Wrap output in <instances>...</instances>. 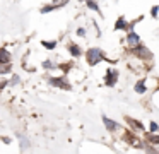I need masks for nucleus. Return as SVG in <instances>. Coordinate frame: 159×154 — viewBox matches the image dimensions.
I'll use <instances>...</instances> for the list:
<instances>
[{
    "label": "nucleus",
    "instance_id": "4468645a",
    "mask_svg": "<svg viewBox=\"0 0 159 154\" xmlns=\"http://www.w3.org/2000/svg\"><path fill=\"white\" fill-rule=\"evenodd\" d=\"M67 2H69V0H53L52 5L55 7V9H62L63 5H67Z\"/></svg>",
    "mask_w": 159,
    "mask_h": 154
},
{
    "label": "nucleus",
    "instance_id": "dca6fc26",
    "mask_svg": "<svg viewBox=\"0 0 159 154\" xmlns=\"http://www.w3.org/2000/svg\"><path fill=\"white\" fill-rule=\"evenodd\" d=\"M19 140H21V149H22V151H26V149L29 147L28 139H26V137H22V135H19Z\"/></svg>",
    "mask_w": 159,
    "mask_h": 154
},
{
    "label": "nucleus",
    "instance_id": "6ab92c4d",
    "mask_svg": "<svg viewBox=\"0 0 159 154\" xmlns=\"http://www.w3.org/2000/svg\"><path fill=\"white\" fill-rule=\"evenodd\" d=\"M58 68L62 72H69L70 70V63H62V65H58Z\"/></svg>",
    "mask_w": 159,
    "mask_h": 154
},
{
    "label": "nucleus",
    "instance_id": "f03ea898",
    "mask_svg": "<svg viewBox=\"0 0 159 154\" xmlns=\"http://www.w3.org/2000/svg\"><path fill=\"white\" fill-rule=\"evenodd\" d=\"M48 82H50V86H53V87H60V89H65V91L70 89V84L67 82L65 77H50Z\"/></svg>",
    "mask_w": 159,
    "mask_h": 154
},
{
    "label": "nucleus",
    "instance_id": "9d476101",
    "mask_svg": "<svg viewBox=\"0 0 159 154\" xmlns=\"http://www.w3.org/2000/svg\"><path fill=\"white\" fill-rule=\"evenodd\" d=\"M86 3H87V7H89L91 10H94V12H98L99 16H103V12H101V9H99V5H98L94 0H86Z\"/></svg>",
    "mask_w": 159,
    "mask_h": 154
},
{
    "label": "nucleus",
    "instance_id": "4be33fe9",
    "mask_svg": "<svg viewBox=\"0 0 159 154\" xmlns=\"http://www.w3.org/2000/svg\"><path fill=\"white\" fill-rule=\"evenodd\" d=\"M77 36H86V29H84V27H79V29H77Z\"/></svg>",
    "mask_w": 159,
    "mask_h": 154
},
{
    "label": "nucleus",
    "instance_id": "7ed1b4c3",
    "mask_svg": "<svg viewBox=\"0 0 159 154\" xmlns=\"http://www.w3.org/2000/svg\"><path fill=\"white\" fill-rule=\"evenodd\" d=\"M116 82H118V70H115V68H108L106 75H104V84L110 86V87H113Z\"/></svg>",
    "mask_w": 159,
    "mask_h": 154
},
{
    "label": "nucleus",
    "instance_id": "1a4fd4ad",
    "mask_svg": "<svg viewBox=\"0 0 159 154\" xmlns=\"http://www.w3.org/2000/svg\"><path fill=\"white\" fill-rule=\"evenodd\" d=\"M0 63H11V53L5 48L0 50Z\"/></svg>",
    "mask_w": 159,
    "mask_h": 154
},
{
    "label": "nucleus",
    "instance_id": "2eb2a0df",
    "mask_svg": "<svg viewBox=\"0 0 159 154\" xmlns=\"http://www.w3.org/2000/svg\"><path fill=\"white\" fill-rule=\"evenodd\" d=\"M41 44L46 48V50H53L57 46V41H41Z\"/></svg>",
    "mask_w": 159,
    "mask_h": 154
},
{
    "label": "nucleus",
    "instance_id": "b1692460",
    "mask_svg": "<svg viewBox=\"0 0 159 154\" xmlns=\"http://www.w3.org/2000/svg\"><path fill=\"white\" fill-rule=\"evenodd\" d=\"M151 140H152L154 144H157V142H159V137H157V135H152V137H151Z\"/></svg>",
    "mask_w": 159,
    "mask_h": 154
},
{
    "label": "nucleus",
    "instance_id": "f8f14e48",
    "mask_svg": "<svg viewBox=\"0 0 159 154\" xmlns=\"http://www.w3.org/2000/svg\"><path fill=\"white\" fill-rule=\"evenodd\" d=\"M12 70V65L11 63H0V75L2 74H9Z\"/></svg>",
    "mask_w": 159,
    "mask_h": 154
},
{
    "label": "nucleus",
    "instance_id": "a211bd4d",
    "mask_svg": "<svg viewBox=\"0 0 159 154\" xmlns=\"http://www.w3.org/2000/svg\"><path fill=\"white\" fill-rule=\"evenodd\" d=\"M157 128H159L157 123H156V122H151V125H149V130H151V133H156V132H157Z\"/></svg>",
    "mask_w": 159,
    "mask_h": 154
},
{
    "label": "nucleus",
    "instance_id": "0eeeda50",
    "mask_svg": "<svg viewBox=\"0 0 159 154\" xmlns=\"http://www.w3.org/2000/svg\"><path fill=\"white\" fill-rule=\"evenodd\" d=\"M69 51H70V55H72V57H80V55H82L80 46H79V44H75V43H70L69 44Z\"/></svg>",
    "mask_w": 159,
    "mask_h": 154
},
{
    "label": "nucleus",
    "instance_id": "393cba45",
    "mask_svg": "<svg viewBox=\"0 0 159 154\" xmlns=\"http://www.w3.org/2000/svg\"><path fill=\"white\" fill-rule=\"evenodd\" d=\"M79 2H84V0H79Z\"/></svg>",
    "mask_w": 159,
    "mask_h": 154
},
{
    "label": "nucleus",
    "instance_id": "423d86ee",
    "mask_svg": "<svg viewBox=\"0 0 159 154\" xmlns=\"http://www.w3.org/2000/svg\"><path fill=\"white\" fill-rule=\"evenodd\" d=\"M130 51H132V53H135V55H140V57H151V53H149V50L144 46V44H140V43H139L137 46L130 48Z\"/></svg>",
    "mask_w": 159,
    "mask_h": 154
},
{
    "label": "nucleus",
    "instance_id": "aec40b11",
    "mask_svg": "<svg viewBox=\"0 0 159 154\" xmlns=\"http://www.w3.org/2000/svg\"><path fill=\"white\" fill-rule=\"evenodd\" d=\"M157 10H159V7H157V5H154V7H152V9H151V16L154 17V19H156V17H157Z\"/></svg>",
    "mask_w": 159,
    "mask_h": 154
},
{
    "label": "nucleus",
    "instance_id": "39448f33",
    "mask_svg": "<svg viewBox=\"0 0 159 154\" xmlns=\"http://www.w3.org/2000/svg\"><path fill=\"white\" fill-rule=\"evenodd\" d=\"M103 123H104V127L108 128V132H115V130L120 128V125H118V123L115 122V120L108 118V116H104V115H103Z\"/></svg>",
    "mask_w": 159,
    "mask_h": 154
},
{
    "label": "nucleus",
    "instance_id": "6e6552de",
    "mask_svg": "<svg viewBox=\"0 0 159 154\" xmlns=\"http://www.w3.org/2000/svg\"><path fill=\"white\" fill-rule=\"evenodd\" d=\"M115 29L120 31V29H128V22L125 21V17H118L116 22H115Z\"/></svg>",
    "mask_w": 159,
    "mask_h": 154
},
{
    "label": "nucleus",
    "instance_id": "f3484780",
    "mask_svg": "<svg viewBox=\"0 0 159 154\" xmlns=\"http://www.w3.org/2000/svg\"><path fill=\"white\" fill-rule=\"evenodd\" d=\"M43 67H45V68H55L57 65H53L52 60H45V62H43Z\"/></svg>",
    "mask_w": 159,
    "mask_h": 154
},
{
    "label": "nucleus",
    "instance_id": "f257e3e1",
    "mask_svg": "<svg viewBox=\"0 0 159 154\" xmlns=\"http://www.w3.org/2000/svg\"><path fill=\"white\" fill-rule=\"evenodd\" d=\"M86 57H87V63H89L91 67L98 65L101 60H106V55H104V51L101 50V48H89Z\"/></svg>",
    "mask_w": 159,
    "mask_h": 154
},
{
    "label": "nucleus",
    "instance_id": "ddd939ff",
    "mask_svg": "<svg viewBox=\"0 0 159 154\" xmlns=\"http://www.w3.org/2000/svg\"><path fill=\"white\" fill-rule=\"evenodd\" d=\"M127 122H128V125H130V127H135V128H139V130L144 128V125H142V123H139L137 120H134V118H127Z\"/></svg>",
    "mask_w": 159,
    "mask_h": 154
},
{
    "label": "nucleus",
    "instance_id": "412c9836",
    "mask_svg": "<svg viewBox=\"0 0 159 154\" xmlns=\"http://www.w3.org/2000/svg\"><path fill=\"white\" fill-rule=\"evenodd\" d=\"M17 82H19V77H17V75H14V77H12V81L7 82V84L9 86H14V84H17Z\"/></svg>",
    "mask_w": 159,
    "mask_h": 154
},
{
    "label": "nucleus",
    "instance_id": "9b49d317",
    "mask_svg": "<svg viewBox=\"0 0 159 154\" xmlns=\"http://www.w3.org/2000/svg\"><path fill=\"white\" fill-rule=\"evenodd\" d=\"M134 89H135V92H139V94H144V92H145V81H144V79H140V81L135 84Z\"/></svg>",
    "mask_w": 159,
    "mask_h": 154
},
{
    "label": "nucleus",
    "instance_id": "20e7f679",
    "mask_svg": "<svg viewBox=\"0 0 159 154\" xmlns=\"http://www.w3.org/2000/svg\"><path fill=\"white\" fill-rule=\"evenodd\" d=\"M127 43H128V46H130V48L137 46V44L140 43V36H139L137 33H134V29H130V31H128V34H127Z\"/></svg>",
    "mask_w": 159,
    "mask_h": 154
},
{
    "label": "nucleus",
    "instance_id": "5701e85b",
    "mask_svg": "<svg viewBox=\"0 0 159 154\" xmlns=\"http://www.w3.org/2000/svg\"><path fill=\"white\" fill-rule=\"evenodd\" d=\"M5 86H7V81L5 79H0V89H4Z\"/></svg>",
    "mask_w": 159,
    "mask_h": 154
}]
</instances>
